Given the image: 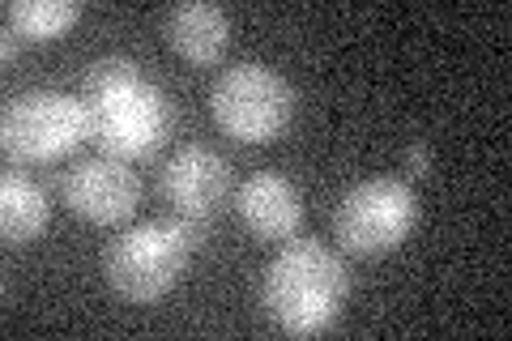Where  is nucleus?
<instances>
[{
    "label": "nucleus",
    "mask_w": 512,
    "mask_h": 341,
    "mask_svg": "<svg viewBox=\"0 0 512 341\" xmlns=\"http://www.w3.org/2000/svg\"><path fill=\"white\" fill-rule=\"evenodd\" d=\"M60 201L73 209L77 218L120 226L137 214L141 205V180L137 171L120 158H77L60 171Z\"/></svg>",
    "instance_id": "8"
},
{
    "label": "nucleus",
    "mask_w": 512,
    "mask_h": 341,
    "mask_svg": "<svg viewBox=\"0 0 512 341\" xmlns=\"http://www.w3.org/2000/svg\"><path fill=\"white\" fill-rule=\"evenodd\" d=\"M299 90L261 60H239L210 86V116L227 137L244 145H269L291 128Z\"/></svg>",
    "instance_id": "3"
},
{
    "label": "nucleus",
    "mask_w": 512,
    "mask_h": 341,
    "mask_svg": "<svg viewBox=\"0 0 512 341\" xmlns=\"http://www.w3.org/2000/svg\"><path fill=\"white\" fill-rule=\"evenodd\" d=\"M419 222V197L406 180L376 175L342 192L333 209V239L355 256H384L402 248L406 235Z\"/></svg>",
    "instance_id": "6"
},
{
    "label": "nucleus",
    "mask_w": 512,
    "mask_h": 341,
    "mask_svg": "<svg viewBox=\"0 0 512 341\" xmlns=\"http://www.w3.org/2000/svg\"><path fill=\"white\" fill-rule=\"evenodd\" d=\"M18 47H22V35H18V30H9V26H5V60L18 56Z\"/></svg>",
    "instance_id": "15"
},
{
    "label": "nucleus",
    "mask_w": 512,
    "mask_h": 341,
    "mask_svg": "<svg viewBox=\"0 0 512 341\" xmlns=\"http://www.w3.org/2000/svg\"><path fill=\"white\" fill-rule=\"evenodd\" d=\"M77 18H82L77 0H9L5 5V26L18 30L26 43L60 39Z\"/></svg>",
    "instance_id": "12"
},
{
    "label": "nucleus",
    "mask_w": 512,
    "mask_h": 341,
    "mask_svg": "<svg viewBox=\"0 0 512 341\" xmlns=\"http://www.w3.org/2000/svg\"><path fill=\"white\" fill-rule=\"evenodd\" d=\"M235 214L248 226V235H256L261 243H286L295 239V231L303 226V197L299 188L278 171H256L244 184L235 188Z\"/></svg>",
    "instance_id": "9"
},
{
    "label": "nucleus",
    "mask_w": 512,
    "mask_h": 341,
    "mask_svg": "<svg viewBox=\"0 0 512 341\" xmlns=\"http://www.w3.org/2000/svg\"><path fill=\"white\" fill-rule=\"evenodd\" d=\"M158 192L171 205V214L210 226L222 205L235 197V171L210 145H184L158 171Z\"/></svg>",
    "instance_id": "7"
},
{
    "label": "nucleus",
    "mask_w": 512,
    "mask_h": 341,
    "mask_svg": "<svg viewBox=\"0 0 512 341\" xmlns=\"http://www.w3.org/2000/svg\"><path fill=\"white\" fill-rule=\"evenodd\" d=\"M128 77H141V64L133 56H99L86 64L82 73V94H94V90H107V86H120Z\"/></svg>",
    "instance_id": "13"
},
{
    "label": "nucleus",
    "mask_w": 512,
    "mask_h": 341,
    "mask_svg": "<svg viewBox=\"0 0 512 341\" xmlns=\"http://www.w3.org/2000/svg\"><path fill=\"white\" fill-rule=\"evenodd\" d=\"M163 35L175 56L192 64H218L231 43V18L218 5H205V0H184V5L167 9Z\"/></svg>",
    "instance_id": "10"
},
{
    "label": "nucleus",
    "mask_w": 512,
    "mask_h": 341,
    "mask_svg": "<svg viewBox=\"0 0 512 341\" xmlns=\"http://www.w3.org/2000/svg\"><path fill=\"white\" fill-rule=\"evenodd\" d=\"M90 141V116L77 94L26 90L0 111V145L13 162H52Z\"/></svg>",
    "instance_id": "5"
},
{
    "label": "nucleus",
    "mask_w": 512,
    "mask_h": 341,
    "mask_svg": "<svg viewBox=\"0 0 512 341\" xmlns=\"http://www.w3.org/2000/svg\"><path fill=\"white\" fill-rule=\"evenodd\" d=\"M52 209H47V192L26 180L22 171H5L0 175V235L5 248H22V243L39 239Z\"/></svg>",
    "instance_id": "11"
},
{
    "label": "nucleus",
    "mask_w": 512,
    "mask_h": 341,
    "mask_svg": "<svg viewBox=\"0 0 512 341\" xmlns=\"http://www.w3.org/2000/svg\"><path fill=\"white\" fill-rule=\"evenodd\" d=\"M402 162H406V171L414 175V180H427L436 154H431V145H427V141H410V145H406V154H402Z\"/></svg>",
    "instance_id": "14"
},
{
    "label": "nucleus",
    "mask_w": 512,
    "mask_h": 341,
    "mask_svg": "<svg viewBox=\"0 0 512 341\" xmlns=\"http://www.w3.org/2000/svg\"><path fill=\"white\" fill-rule=\"evenodd\" d=\"M350 269L320 239H286L261 273V312L278 333L316 337L338 324Z\"/></svg>",
    "instance_id": "1"
},
{
    "label": "nucleus",
    "mask_w": 512,
    "mask_h": 341,
    "mask_svg": "<svg viewBox=\"0 0 512 341\" xmlns=\"http://www.w3.org/2000/svg\"><path fill=\"white\" fill-rule=\"evenodd\" d=\"M86 116H90V141L99 154L120 162H141L163 150V141L175 128V107L163 86L146 77H128L120 86L82 94Z\"/></svg>",
    "instance_id": "2"
},
{
    "label": "nucleus",
    "mask_w": 512,
    "mask_h": 341,
    "mask_svg": "<svg viewBox=\"0 0 512 341\" xmlns=\"http://www.w3.org/2000/svg\"><path fill=\"white\" fill-rule=\"evenodd\" d=\"M192 243L180 235V226L141 222L128 226L103 252V278L124 303H154L184 278Z\"/></svg>",
    "instance_id": "4"
}]
</instances>
